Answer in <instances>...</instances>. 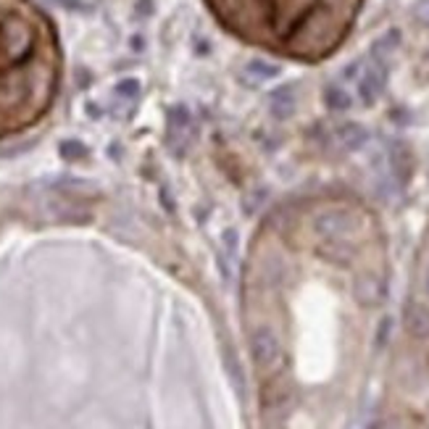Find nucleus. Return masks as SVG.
<instances>
[{
	"label": "nucleus",
	"instance_id": "9",
	"mask_svg": "<svg viewBox=\"0 0 429 429\" xmlns=\"http://www.w3.org/2000/svg\"><path fill=\"white\" fill-rule=\"evenodd\" d=\"M424 292L429 295V266H427V271H424Z\"/></svg>",
	"mask_w": 429,
	"mask_h": 429
},
{
	"label": "nucleus",
	"instance_id": "5",
	"mask_svg": "<svg viewBox=\"0 0 429 429\" xmlns=\"http://www.w3.org/2000/svg\"><path fill=\"white\" fill-rule=\"evenodd\" d=\"M382 87H385V72L379 69V66H372L364 76H361V82H358V93L364 97V103H374L376 95L382 93Z\"/></svg>",
	"mask_w": 429,
	"mask_h": 429
},
{
	"label": "nucleus",
	"instance_id": "2",
	"mask_svg": "<svg viewBox=\"0 0 429 429\" xmlns=\"http://www.w3.org/2000/svg\"><path fill=\"white\" fill-rule=\"evenodd\" d=\"M313 232L327 240H345L353 232V216L348 214L345 208H327L313 219Z\"/></svg>",
	"mask_w": 429,
	"mask_h": 429
},
{
	"label": "nucleus",
	"instance_id": "3",
	"mask_svg": "<svg viewBox=\"0 0 429 429\" xmlns=\"http://www.w3.org/2000/svg\"><path fill=\"white\" fill-rule=\"evenodd\" d=\"M353 298L358 306H364V308H374L379 303L385 301V285H382V279L372 274V271H364V274H358L355 277V285H353Z\"/></svg>",
	"mask_w": 429,
	"mask_h": 429
},
{
	"label": "nucleus",
	"instance_id": "8",
	"mask_svg": "<svg viewBox=\"0 0 429 429\" xmlns=\"http://www.w3.org/2000/svg\"><path fill=\"white\" fill-rule=\"evenodd\" d=\"M327 106L332 108V111H345V108H350V95L345 93V90H327Z\"/></svg>",
	"mask_w": 429,
	"mask_h": 429
},
{
	"label": "nucleus",
	"instance_id": "6",
	"mask_svg": "<svg viewBox=\"0 0 429 429\" xmlns=\"http://www.w3.org/2000/svg\"><path fill=\"white\" fill-rule=\"evenodd\" d=\"M337 139H340L345 151H358L366 142V129L358 127V124H345V127L337 129Z\"/></svg>",
	"mask_w": 429,
	"mask_h": 429
},
{
	"label": "nucleus",
	"instance_id": "1",
	"mask_svg": "<svg viewBox=\"0 0 429 429\" xmlns=\"http://www.w3.org/2000/svg\"><path fill=\"white\" fill-rule=\"evenodd\" d=\"M250 355H253V364L261 372H274L282 366V343L274 329L268 327H258L256 332L250 334Z\"/></svg>",
	"mask_w": 429,
	"mask_h": 429
},
{
	"label": "nucleus",
	"instance_id": "4",
	"mask_svg": "<svg viewBox=\"0 0 429 429\" xmlns=\"http://www.w3.org/2000/svg\"><path fill=\"white\" fill-rule=\"evenodd\" d=\"M403 324L414 340H429V308L424 303H408Z\"/></svg>",
	"mask_w": 429,
	"mask_h": 429
},
{
	"label": "nucleus",
	"instance_id": "7",
	"mask_svg": "<svg viewBox=\"0 0 429 429\" xmlns=\"http://www.w3.org/2000/svg\"><path fill=\"white\" fill-rule=\"evenodd\" d=\"M292 108H295V97H292V93L287 90V87L271 95V111H274V114H277L279 118L287 116Z\"/></svg>",
	"mask_w": 429,
	"mask_h": 429
}]
</instances>
